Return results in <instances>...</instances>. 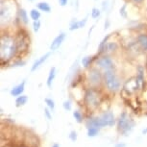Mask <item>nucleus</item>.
Instances as JSON below:
<instances>
[{
  "label": "nucleus",
  "mask_w": 147,
  "mask_h": 147,
  "mask_svg": "<svg viewBox=\"0 0 147 147\" xmlns=\"http://www.w3.org/2000/svg\"><path fill=\"white\" fill-rule=\"evenodd\" d=\"M133 2H135V3H140V2L143 1V0H132Z\"/></svg>",
  "instance_id": "34"
},
{
  "label": "nucleus",
  "mask_w": 147,
  "mask_h": 147,
  "mask_svg": "<svg viewBox=\"0 0 147 147\" xmlns=\"http://www.w3.org/2000/svg\"><path fill=\"white\" fill-rule=\"evenodd\" d=\"M108 26H109V20L107 19V23L105 22V29H107V28H108Z\"/></svg>",
  "instance_id": "33"
},
{
  "label": "nucleus",
  "mask_w": 147,
  "mask_h": 147,
  "mask_svg": "<svg viewBox=\"0 0 147 147\" xmlns=\"http://www.w3.org/2000/svg\"><path fill=\"white\" fill-rule=\"evenodd\" d=\"M143 69L142 67H138V71L136 78V90H138L143 86Z\"/></svg>",
  "instance_id": "12"
},
{
  "label": "nucleus",
  "mask_w": 147,
  "mask_h": 147,
  "mask_svg": "<svg viewBox=\"0 0 147 147\" xmlns=\"http://www.w3.org/2000/svg\"><path fill=\"white\" fill-rule=\"evenodd\" d=\"M110 38V35H108L107 37H105L103 38V40H102L100 42V44H99V47H98L99 53H101V52L104 51V48H105V46H106V44L108 42V38Z\"/></svg>",
  "instance_id": "21"
},
{
  "label": "nucleus",
  "mask_w": 147,
  "mask_h": 147,
  "mask_svg": "<svg viewBox=\"0 0 147 147\" xmlns=\"http://www.w3.org/2000/svg\"><path fill=\"white\" fill-rule=\"evenodd\" d=\"M18 15H19V18H20V20L23 22L24 24L28 23L29 19H28V16H27V12L25 10H24V9H19Z\"/></svg>",
  "instance_id": "17"
},
{
  "label": "nucleus",
  "mask_w": 147,
  "mask_h": 147,
  "mask_svg": "<svg viewBox=\"0 0 147 147\" xmlns=\"http://www.w3.org/2000/svg\"><path fill=\"white\" fill-rule=\"evenodd\" d=\"M0 16H1V21H9L11 18H12V11L9 7L2 6L1 10H0Z\"/></svg>",
  "instance_id": "9"
},
{
  "label": "nucleus",
  "mask_w": 147,
  "mask_h": 147,
  "mask_svg": "<svg viewBox=\"0 0 147 147\" xmlns=\"http://www.w3.org/2000/svg\"><path fill=\"white\" fill-rule=\"evenodd\" d=\"M104 80H105V84H106L109 90L115 92V91H117L120 88V81L117 78V76L115 75L113 70L105 71Z\"/></svg>",
  "instance_id": "2"
},
{
  "label": "nucleus",
  "mask_w": 147,
  "mask_h": 147,
  "mask_svg": "<svg viewBox=\"0 0 147 147\" xmlns=\"http://www.w3.org/2000/svg\"><path fill=\"white\" fill-rule=\"evenodd\" d=\"M100 15H101L100 10H99V9H97V8H93V9L91 10L90 16H91V18H92L93 19L98 18L99 16H100Z\"/></svg>",
  "instance_id": "23"
},
{
  "label": "nucleus",
  "mask_w": 147,
  "mask_h": 147,
  "mask_svg": "<svg viewBox=\"0 0 147 147\" xmlns=\"http://www.w3.org/2000/svg\"><path fill=\"white\" fill-rule=\"evenodd\" d=\"M63 108H65L66 111H70L71 110L70 101H65V102H63Z\"/></svg>",
  "instance_id": "28"
},
{
  "label": "nucleus",
  "mask_w": 147,
  "mask_h": 147,
  "mask_svg": "<svg viewBox=\"0 0 147 147\" xmlns=\"http://www.w3.org/2000/svg\"><path fill=\"white\" fill-rule=\"evenodd\" d=\"M44 113H45V115H46L47 117H48V119H51V115H50V112L48 111V109L44 110Z\"/></svg>",
  "instance_id": "31"
},
{
  "label": "nucleus",
  "mask_w": 147,
  "mask_h": 147,
  "mask_svg": "<svg viewBox=\"0 0 147 147\" xmlns=\"http://www.w3.org/2000/svg\"><path fill=\"white\" fill-rule=\"evenodd\" d=\"M146 66H147V61H146Z\"/></svg>",
  "instance_id": "37"
},
{
  "label": "nucleus",
  "mask_w": 147,
  "mask_h": 147,
  "mask_svg": "<svg viewBox=\"0 0 147 147\" xmlns=\"http://www.w3.org/2000/svg\"><path fill=\"white\" fill-rule=\"evenodd\" d=\"M38 9L42 11V12H45V13H50L51 11V7L47 2H40L38 5H37Z\"/></svg>",
  "instance_id": "16"
},
{
  "label": "nucleus",
  "mask_w": 147,
  "mask_h": 147,
  "mask_svg": "<svg viewBox=\"0 0 147 147\" xmlns=\"http://www.w3.org/2000/svg\"><path fill=\"white\" fill-rule=\"evenodd\" d=\"M30 16H31V18L33 20H40V13L38 12L37 9H33L31 10V12H30Z\"/></svg>",
  "instance_id": "20"
},
{
  "label": "nucleus",
  "mask_w": 147,
  "mask_h": 147,
  "mask_svg": "<svg viewBox=\"0 0 147 147\" xmlns=\"http://www.w3.org/2000/svg\"><path fill=\"white\" fill-rule=\"evenodd\" d=\"M91 61H92V58H91V57H88V56L84 57V58L82 59V65H84V67L88 68V66L90 65Z\"/></svg>",
  "instance_id": "22"
},
{
  "label": "nucleus",
  "mask_w": 147,
  "mask_h": 147,
  "mask_svg": "<svg viewBox=\"0 0 147 147\" xmlns=\"http://www.w3.org/2000/svg\"><path fill=\"white\" fill-rule=\"evenodd\" d=\"M70 138H71L72 140H76V133L72 132V133H71V135H70Z\"/></svg>",
  "instance_id": "32"
},
{
  "label": "nucleus",
  "mask_w": 147,
  "mask_h": 147,
  "mask_svg": "<svg viewBox=\"0 0 147 147\" xmlns=\"http://www.w3.org/2000/svg\"><path fill=\"white\" fill-rule=\"evenodd\" d=\"M117 48V44L115 42H107L104 48V52H113Z\"/></svg>",
  "instance_id": "19"
},
{
  "label": "nucleus",
  "mask_w": 147,
  "mask_h": 147,
  "mask_svg": "<svg viewBox=\"0 0 147 147\" xmlns=\"http://www.w3.org/2000/svg\"><path fill=\"white\" fill-rule=\"evenodd\" d=\"M86 23H87V18L83 19V20H80V21H74L73 23H71L70 27H69V30L70 31H73V30H77V29H81L83 28Z\"/></svg>",
  "instance_id": "14"
},
{
  "label": "nucleus",
  "mask_w": 147,
  "mask_h": 147,
  "mask_svg": "<svg viewBox=\"0 0 147 147\" xmlns=\"http://www.w3.org/2000/svg\"><path fill=\"white\" fill-rule=\"evenodd\" d=\"M49 56H50V53H46V54H44V55H42L40 58H38V59L36 61V62L34 63V65H32V68H31V71L32 72H34V71H36L37 69L40 67V66L42 65V63L45 62V61L47 60V58H48Z\"/></svg>",
  "instance_id": "10"
},
{
  "label": "nucleus",
  "mask_w": 147,
  "mask_h": 147,
  "mask_svg": "<svg viewBox=\"0 0 147 147\" xmlns=\"http://www.w3.org/2000/svg\"><path fill=\"white\" fill-rule=\"evenodd\" d=\"M68 0H59V4L61 5L62 7H65L66 4H67Z\"/></svg>",
  "instance_id": "30"
},
{
  "label": "nucleus",
  "mask_w": 147,
  "mask_h": 147,
  "mask_svg": "<svg viewBox=\"0 0 147 147\" xmlns=\"http://www.w3.org/2000/svg\"><path fill=\"white\" fill-rule=\"evenodd\" d=\"M96 65L98 67H100L102 69H104L105 71L107 70H113V63L112 59L108 56H103L101 58H99L96 62Z\"/></svg>",
  "instance_id": "5"
},
{
  "label": "nucleus",
  "mask_w": 147,
  "mask_h": 147,
  "mask_svg": "<svg viewBox=\"0 0 147 147\" xmlns=\"http://www.w3.org/2000/svg\"><path fill=\"white\" fill-rule=\"evenodd\" d=\"M24 88H25V82H22L21 84H19L18 86H16L15 88L11 90V94L13 96H19L21 95V93L24 91Z\"/></svg>",
  "instance_id": "13"
},
{
  "label": "nucleus",
  "mask_w": 147,
  "mask_h": 147,
  "mask_svg": "<svg viewBox=\"0 0 147 147\" xmlns=\"http://www.w3.org/2000/svg\"><path fill=\"white\" fill-rule=\"evenodd\" d=\"M18 50L16 42L13 38L4 36L0 40V59L1 61H9Z\"/></svg>",
  "instance_id": "1"
},
{
  "label": "nucleus",
  "mask_w": 147,
  "mask_h": 147,
  "mask_svg": "<svg viewBox=\"0 0 147 147\" xmlns=\"http://www.w3.org/2000/svg\"><path fill=\"white\" fill-rule=\"evenodd\" d=\"M28 101V97L26 95H21V96H18L16 100V106H22V105H25Z\"/></svg>",
  "instance_id": "18"
},
{
  "label": "nucleus",
  "mask_w": 147,
  "mask_h": 147,
  "mask_svg": "<svg viewBox=\"0 0 147 147\" xmlns=\"http://www.w3.org/2000/svg\"><path fill=\"white\" fill-rule=\"evenodd\" d=\"M85 102L90 108H96L100 104V96L94 90H88L85 94Z\"/></svg>",
  "instance_id": "4"
},
{
  "label": "nucleus",
  "mask_w": 147,
  "mask_h": 147,
  "mask_svg": "<svg viewBox=\"0 0 147 147\" xmlns=\"http://www.w3.org/2000/svg\"><path fill=\"white\" fill-rule=\"evenodd\" d=\"M120 15L123 16V18H126L127 16V13H126V5H123L120 9Z\"/></svg>",
  "instance_id": "29"
},
{
  "label": "nucleus",
  "mask_w": 147,
  "mask_h": 147,
  "mask_svg": "<svg viewBox=\"0 0 147 147\" xmlns=\"http://www.w3.org/2000/svg\"><path fill=\"white\" fill-rule=\"evenodd\" d=\"M45 103L47 104V106H48L49 109L54 110L55 104H54V101L52 100V99H50V98H46V99H45Z\"/></svg>",
  "instance_id": "25"
},
{
  "label": "nucleus",
  "mask_w": 147,
  "mask_h": 147,
  "mask_svg": "<svg viewBox=\"0 0 147 147\" xmlns=\"http://www.w3.org/2000/svg\"><path fill=\"white\" fill-rule=\"evenodd\" d=\"M40 20H35L34 21V23H33V27H34V31L37 33L40 31Z\"/></svg>",
  "instance_id": "26"
},
{
  "label": "nucleus",
  "mask_w": 147,
  "mask_h": 147,
  "mask_svg": "<svg viewBox=\"0 0 147 147\" xmlns=\"http://www.w3.org/2000/svg\"><path fill=\"white\" fill-rule=\"evenodd\" d=\"M116 147H125V145H117Z\"/></svg>",
  "instance_id": "35"
},
{
  "label": "nucleus",
  "mask_w": 147,
  "mask_h": 147,
  "mask_svg": "<svg viewBox=\"0 0 147 147\" xmlns=\"http://www.w3.org/2000/svg\"><path fill=\"white\" fill-rule=\"evenodd\" d=\"M88 135L90 137H95V136L98 134L99 132V128H95V127H91V128H88Z\"/></svg>",
  "instance_id": "24"
},
{
  "label": "nucleus",
  "mask_w": 147,
  "mask_h": 147,
  "mask_svg": "<svg viewBox=\"0 0 147 147\" xmlns=\"http://www.w3.org/2000/svg\"><path fill=\"white\" fill-rule=\"evenodd\" d=\"M133 126H134V122L132 121L131 117L127 115L126 113H123L120 115L118 119V129L121 133L126 135L129 131H131Z\"/></svg>",
  "instance_id": "3"
},
{
  "label": "nucleus",
  "mask_w": 147,
  "mask_h": 147,
  "mask_svg": "<svg viewBox=\"0 0 147 147\" xmlns=\"http://www.w3.org/2000/svg\"><path fill=\"white\" fill-rule=\"evenodd\" d=\"M73 115H74V117H75V119L78 122H82L83 120V116L81 115V113L78 112V111H75V112L73 113Z\"/></svg>",
  "instance_id": "27"
},
{
  "label": "nucleus",
  "mask_w": 147,
  "mask_h": 147,
  "mask_svg": "<svg viewBox=\"0 0 147 147\" xmlns=\"http://www.w3.org/2000/svg\"><path fill=\"white\" fill-rule=\"evenodd\" d=\"M102 127L104 126H113L115 124V116L111 112H106L100 116Z\"/></svg>",
  "instance_id": "7"
},
{
  "label": "nucleus",
  "mask_w": 147,
  "mask_h": 147,
  "mask_svg": "<svg viewBox=\"0 0 147 147\" xmlns=\"http://www.w3.org/2000/svg\"><path fill=\"white\" fill-rule=\"evenodd\" d=\"M88 80L92 85H99L102 81V74L97 68H91L88 73Z\"/></svg>",
  "instance_id": "6"
},
{
  "label": "nucleus",
  "mask_w": 147,
  "mask_h": 147,
  "mask_svg": "<svg viewBox=\"0 0 147 147\" xmlns=\"http://www.w3.org/2000/svg\"><path fill=\"white\" fill-rule=\"evenodd\" d=\"M53 147H59V145H58V144H54Z\"/></svg>",
  "instance_id": "36"
},
{
  "label": "nucleus",
  "mask_w": 147,
  "mask_h": 147,
  "mask_svg": "<svg viewBox=\"0 0 147 147\" xmlns=\"http://www.w3.org/2000/svg\"><path fill=\"white\" fill-rule=\"evenodd\" d=\"M55 77H56V67H52L50 69V72H49V75H48V78H47V82H46L48 88H51L52 83H53Z\"/></svg>",
  "instance_id": "15"
},
{
  "label": "nucleus",
  "mask_w": 147,
  "mask_h": 147,
  "mask_svg": "<svg viewBox=\"0 0 147 147\" xmlns=\"http://www.w3.org/2000/svg\"><path fill=\"white\" fill-rule=\"evenodd\" d=\"M65 33H61V34H59L57 36L56 38H54V40L52 41L51 44H50V50L51 51H55L57 50L59 47L62 45V43L63 42V40H65Z\"/></svg>",
  "instance_id": "8"
},
{
  "label": "nucleus",
  "mask_w": 147,
  "mask_h": 147,
  "mask_svg": "<svg viewBox=\"0 0 147 147\" xmlns=\"http://www.w3.org/2000/svg\"><path fill=\"white\" fill-rule=\"evenodd\" d=\"M137 42L138 46L141 48V50L147 51V35L146 34H140L137 38Z\"/></svg>",
  "instance_id": "11"
}]
</instances>
